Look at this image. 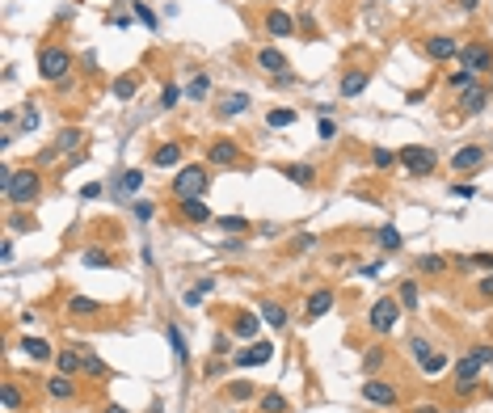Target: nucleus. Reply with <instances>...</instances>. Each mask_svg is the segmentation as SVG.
Returning <instances> with one entry per match:
<instances>
[{
	"label": "nucleus",
	"instance_id": "1",
	"mask_svg": "<svg viewBox=\"0 0 493 413\" xmlns=\"http://www.w3.org/2000/svg\"><path fill=\"white\" fill-rule=\"evenodd\" d=\"M8 203H17V207H30L38 194H42V177L34 173V169H13V177H8V186L0 190Z\"/></svg>",
	"mask_w": 493,
	"mask_h": 413
},
{
	"label": "nucleus",
	"instance_id": "2",
	"mask_svg": "<svg viewBox=\"0 0 493 413\" xmlns=\"http://www.w3.org/2000/svg\"><path fill=\"white\" fill-rule=\"evenodd\" d=\"M397 165H401L409 177H430V173H435V165H439V156H435V148L405 144V148L397 152Z\"/></svg>",
	"mask_w": 493,
	"mask_h": 413
},
{
	"label": "nucleus",
	"instance_id": "3",
	"mask_svg": "<svg viewBox=\"0 0 493 413\" xmlns=\"http://www.w3.org/2000/svg\"><path fill=\"white\" fill-rule=\"evenodd\" d=\"M207 186H211V173H207L203 165H186V169L173 177V194H177V198H203Z\"/></svg>",
	"mask_w": 493,
	"mask_h": 413
},
{
	"label": "nucleus",
	"instance_id": "4",
	"mask_svg": "<svg viewBox=\"0 0 493 413\" xmlns=\"http://www.w3.org/2000/svg\"><path fill=\"white\" fill-rule=\"evenodd\" d=\"M68 72H72V55H68L63 46H42V51H38V76H42V80L55 84V80H63Z\"/></svg>",
	"mask_w": 493,
	"mask_h": 413
},
{
	"label": "nucleus",
	"instance_id": "5",
	"mask_svg": "<svg viewBox=\"0 0 493 413\" xmlns=\"http://www.w3.org/2000/svg\"><path fill=\"white\" fill-rule=\"evenodd\" d=\"M397 317H401V300H376L371 304V312H367V325L376 329V333H388L392 325H397Z\"/></svg>",
	"mask_w": 493,
	"mask_h": 413
},
{
	"label": "nucleus",
	"instance_id": "6",
	"mask_svg": "<svg viewBox=\"0 0 493 413\" xmlns=\"http://www.w3.org/2000/svg\"><path fill=\"white\" fill-rule=\"evenodd\" d=\"M460 68H464V72H473V76L489 72V68H493V51L485 46V42H468V46H460Z\"/></svg>",
	"mask_w": 493,
	"mask_h": 413
},
{
	"label": "nucleus",
	"instance_id": "7",
	"mask_svg": "<svg viewBox=\"0 0 493 413\" xmlns=\"http://www.w3.org/2000/svg\"><path fill=\"white\" fill-rule=\"evenodd\" d=\"M477 384H481V359L468 355V359L456 363V393H460V397H464V393H477Z\"/></svg>",
	"mask_w": 493,
	"mask_h": 413
},
{
	"label": "nucleus",
	"instance_id": "8",
	"mask_svg": "<svg viewBox=\"0 0 493 413\" xmlns=\"http://www.w3.org/2000/svg\"><path fill=\"white\" fill-rule=\"evenodd\" d=\"M270 359H274V346H270V342H253V346H245V350L232 355L236 367H262V363H270Z\"/></svg>",
	"mask_w": 493,
	"mask_h": 413
},
{
	"label": "nucleus",
	"instance_id": "9",
	"mask_svg": "<svg viewBox=\"0 0 493 413\" xmlns=\"http://www.w3.org/2000/svg\"><path fill=\"white\" fill-rule=\"evenodd\" d=\"M363 397H367L371 405H380V409H392V405L401 401V393H397L392 384H384V380H367V384H363Z\"/></svg>",
	"mask_w": 493,
	"mask_h": 413
},
{
	"label": "nucleus",
	"instance_id": "10",
	"mask_svg": "<svg viewBox=\"0 0 493 413\" xmlns=\"http://www.w3.org/2000/svg\"><path fill=\"white\" fill-rule=\"evenodd\" d=\"M485 106H489V89H485L481 80L468 84V89H460V110H464V114H481Z\"/></svg>",
	"mask_w": 493,
	"mask_h": 413
},
{
	"label": "nucleus",
	"instance_id": "11",
	"mask_svg": "<svg viewBox=\"0 0 493 413\" xmlns=\"http://www.w3.org/2000/svg\"><path fill=\"white\" fill-rule=\"evenodd\" d=\"M257 68L270 72V76L278 80V76H287V55H283L278 46H262V51H257Z\"/></svg>",
	"mask_w": 493,
	"mask_h": 413
},
{
	"label": "nucleus",
	"instance_id": "12",
	"mask_svg": "<svg viewBox=\"0 0 493 413\" xmlns=\"http://www.w3.org/2000/svg\"><path fill=\"white\" fill-rule=\"evenodd\" d=\"M207 160H211V165H241V148H236L232 139H211Z\"/></svg>",
	"mask_w": 493,
	"mask_h": 413
},
{
	"label": "nucleus",
	"instance_id": "13",
	"mask_svg": "<svg viewBox=\"0 0 493 413\" xmlns=\"http://www.w3.org/2000/svg\"><path fill=\"white\" fill-rule=\"evenodd\" d=\"M177 215L186 224H211V207L203 198H177Z\"/></svg>",
	"mask_w": 493,
	"mask_h": 413
},
{
	"label": "nucleus",
	"instance_id": "14",
	"mask_svg": "<svg viewBox=\"0 0 493 413\" xmlns=\"http://www.w3.org/2000/svg\"><path fill=\"white\" fill-rule=\"evenodd\" d=\"M426 55H430V59H439V63H443V59H456V55H460V42H456V38H447V34H439V38H430V42H426Z\"/></svg>",
	"mask_w": 493,
	"mask_h": 413
},
{
	"label": "nucleus",
	"instance_id": "15",
	"mask_svg": "<svg viewBox=\"0 0 493 413\" xmlns=\"http://www.w3.org/2000/svg\"><path fill=\"white\" fill-rule=\"evenodd\" d=\"M481 160H485V148L473 144V148H460V152L452 156V169H456V173H468V169H477Z\"/></svg>",
	"mask_w": 493,
	"mask_h": 413
},
{
	"label": "nucleus",
	"instance_id": "16",
	"mask_svg": "<svg viewBox=\"0 0 493 413\" xmlns=\"http://www.w3.org/2000/svg\"><path fill=\"white\" fill-rule=\"evenodd\" d=\"M257 329H262L257 312H236V321H232V333H236L241 342H253V338H257Z\"/></svg>",
	"mask_w": 493,
	"mask_h": 413
},
{
	"label": "nucleus",
	"instance_id": "17",
	"mask_svg": "<svg viewBox=\"0 0 493 413\" xmlns=\"http://www.w3.org/2000/svg\"><path fill=\"white\" fill-rule=\"evenodd\" d=\"M266 30H270L274 38H287V34L295 30V21H291L283 8H270V13H266Z\"/></svg>",
	"mask_w": 493,
	"mask_h": 413
},
{
	"label": "nucleus",
	"instance_id": "18",
	"mask_svg": "<svg viewBox=\"0 0 493 413\" xmlns=\"http://www.w3.org/2000/svg\"><path fill=\"white\" fill-rule=\"evenodd\" d=\"M367 80H371L367 72H359V68H350V72L342 76V97H359V93L367 89Z\"/></svg>",
	"mask_w": 493,
	"mask_h": 413
},
{
	"label": "nucleus",
	"instance_id": "19",
	"mask_svg": "<svg viewBox=\"0 0 493 413\" xmlns=\"http://www.w3.org/2000/svg\"><path fill=\"white\" fill-rule=\"evenodd\" d=\"M181 160V144L177 139H169V144H160L156 152H152V165H160V169H169V165H177Z\"/></svg>",
	"mask_w": 493,
	"mask_h": 413
},
{
	"label": "nucleus",
	"instance_id": "20",
	"mask_svg": "<svg viewBox=\"0 0 493 413\" xmlns=\"http://www.w3.org/2000/svg\"><path fill=\"white\" fill-rule=\"evenodd\" d=\"M68 312H72V317H80V321H89V317H97V312H101V304H97V300H89V296H72V300H68Z\"/></svg>",
	"mask_w": 493,
	"mask_h": 413
},
{
	"label": "nucleus",
	"instance_id": "21",
	"mask_svg": "<svg viewBox=\"0 0 493 413\" xmlns=\"http://www.w3.org/2000/svg\"><path fill=\"white\" fill-rule=\"evenodd\" d=\"M249 110V93H228L224 101H219V114L224 118H236V114H245Z\"/></svg>",
	"mask_w": 493,
	"mask_h": 413
},
{
	"label": "nucleus",
	"instance_id": "22",
	"mask_svg": "<svg viewBox=\"0 0 493 413\" xmlns=\"http://www.w3.org/2000/svg\"><path fill=\"white\" fill-rule=\"evenodd\" d=\"M21 350H25V359H34V363H46L55 350H51V342H42V338H25L21 342Z\"/></svg>",
	"mask_w": 493,
	"mask_h": 413
},
{
	"label": "nucleus",
	"instance_id": "23",
	"mask_svg": "<svg viewBox=\"0 0 493 413\" xmlns=\"http://www.w3.org/2000/svg\"><path fill=\"white\" fill-rule=\"evenodd\" d=\"M55 367H59V376H76V371H84V359L76 350H59L55 355Z\"/></svg>",
	"mask_w": 493,
	"mask_h": 413
},
{
	"label": "nucleus",
	"instance_id": "24",
	"mask_svg": "<svg viewBox=\"0 0 493 413\" xmlns=\"http://www.w3.org/2000/svg\"><path fill=\"white\" fill-rule=\"evenodd\" d=\"M46 393L55 401H68V397H76V384H72V376H51L46 380Z\"/></svg>",
	"mask_w": 493,
	"mask_h": 413
},
{
	"label": "nucleus",
	"instance_id": "25",
	"mask_svg": "<svg viewBox=\"0 0 493 413\" xmlns=\"http://www.w3.org/2000/svg\"><path fill=\"white\" fill-rule=\"evenodd\" d=\"M283 173H287V182H295V186H312V182H316V169H312V165H283Z\"/></svg>",
	"mask_w": 493,
	"mask_h": 413
},
{
	"label": "nucleus",
	"instance_id": "26",
	"mask_svg": "<svg viewBox=\"0 0 493 413\" xmlns=\"http://www.w3.org/2000/svg\"><path fill=\"white\" fill-rule=\"evenodd\" d=\"M329 308H333V291H329V287H321V291H316V296L308 300V317L316 321V317H325Z\"/></svg>",
	"mask_w": 493,
	"mask_h": 413
},
{
	"label": "nucleus",
	"instance_id": "27",
	"mask_svg": "<svg viewBox=\"0 0 493 413\" xmlns=\"http://www.w3.org/2000/svg\"><path fill=\"white\" fill-rule=\"evenodd\" d=\"M376 241H380V249L397 253V249H401V228H397V224H384V228L376 232Z\"/></svg>",
	"mask_w": 493,
	"mask_h": 413
},
{
	"label": "nucleus",
	"instance_id": "28",
	"mask_svg": "<svg viewBox=\"0 0 493 413\" xmlns=\"http://www.w3.org/2000/svg\"><path fill=\"white\" fill-rule=\"evenodd\" d=\"M0 405H4V413L21 409V388H17L13 380H4V388H0Z\"/></svg>",
	"mask_w": 493,
	"mask_h": 413
},
{
	"label": "nucleus",
	"instance_id": "29",
	"mask_svg": "<svg viewBox=\"0 0 493 413\" xmlns=\"http://www.w3.org/2000/svg\"><path fill=\"white\" fill-rule=\"evenodd\" d=\"M135 93H139V76H118V80H114V97H118V101H131Z\"/></svg>",
	"mask_w": 493,
	"mask_h": 413
},
{
	"label": "nucleus",
	"instance_id": "30",
	"mask_svg": "<svg viewBox=\"0 0 493 413\" xmlns=\"http://www.w3.org/2000/svg\"><path fill=\"white\" fill-rule=\"evenodd\" d=\"M418 270H422V274H443V270H447V258H439V253H422V258H418Z\"/></svg>",
	"mask_w": 493,
	"mask_h": 413
},
{
	"label": "nucleus",
	"instance_id": "31",
	"mask_svg": "<svg viewBox=\"0 0 493 413\" xmlns=\"http://www.w3.org/2000/svg\"><path fill=\"white\" fill-rule=\"evenodd\" d=\"M165 333H169V342H173V355H177V363L186 367V363H190V350H186V338H181V329H177V325H169Z\"/></svg>",
	"mask_w": 493,
	"mask_h": 413
},
{
	"label": "nucleus",
	"instance_id": "32",
	"mask_svg": "<svg viewBox=\"0 0 493 413\" xmlns=\"http://www.w3.org/2000/svg\"><path fill=\"white\" fill-rule=\"evenodd\" d=\"M262 321H270L274 329H283V325H287V312H283L274 300H266V304H262Z\"/></svg>",
	"mask_w": 493,
	"mask_h": 413
},
{
	"label": "nucleus",
	"instance_id": "33",
	"mask_svg": "<svg viewBox=\"0 0 493 413\" xmlns=\"http://www.w3.org/2000/svg\"><path fill=\"white\" fill-rule=\"evenodd\" d=\"M186 93H190V97H194V101H203V97H207V93H211V76H207V72H198V76H194V80H190V89H186Z\"/></svg>",
	"mask_w": 493,
	"mask_h": 413
},
{
	"label": "nucleus",
	"instance_id": "34",
	"mask_svg": "<svg viewBox=\"0 0 493 413\" xmlns=\"http://www.w3.org/2000/svg\"><path fill=\"white\" fill-rule=\"evenodd\" d=\"M139 186H143V173H139V169H127V173L118 177V190H122V194H131V190H139Z\"/></svg>",
	"mask_w": 493,
	"mask_h": 413
},
{
	"label": "nucleus",
	"instance_id": "35",
	"mask_svg": "<svg viewBox=\"0 0 493 413\" xmlns=\"http://www.w3.org/2000/svg\"><path fill=\"white\" fill-rule=\"evenodd\" d=\"M262 413H287V397L283 393H266L262 397Z\"/></svg>",
	"mask_w": 493,
	"mask_h": 413
},
{
	"label": "nucleus",
	"instance_id": "36",
	"mask_svg": "<svg viewBox=\"0 0 493 413\" xmlns=\"http://www.w3.org/2000/svg\"><path fill=\"white\" fill-rule=\"evenodd\" d=\"M295 118H300L295 110H270V114H266V122H270V127H291Z\"/></svg>",
	"mask_w": 493,
	"mask_h": 413
},
{
	"label": "nucleus",
	"instance_id": "37",
	"mask_svg": "<svg viewBox=\"0 0 493 413\" xmlns=\"http://www.w3.org/2000/svg\"><path fill=\"white\" fill-rule=\"evenodd\" d=\"M211 287H215V279H203L198 287H190V291H186V304H190V308H198V300H203Z\"/></svg>",
	"mask_w": 493,
	"mask_h": 413
},
{
	"label": "nucleus",
	"instance_id": "38",
	"mask_svg": "<svg viewBox=\"0 0 493 413\" xmlns=\"http://www.w3.org/2000/svg\"><path fill=\"white\" fill-rule=\"evenodd\" d=\"M401 308H418V283L414 279L401 283Z\"/></svg>",
	"mask_w": 493,
	"mask_h": 413
},
{
	"label": "nucleus",
	"instance_id": "39",
	"mask_svg": "<svg viewBox=\"0 0 493 413\" xmlns=\"http://www.w3.org/2000/svg\"><path fill=\"white\" fill-rule=\"evenodd\" d=\"M131 13H135V17H139V21H143L148 30H156V13H152L148 4H139V0H131Z\"/></svg>",
	"mask_w": 493,
	"mask_h": 413
},
{
	"label": "nucleus",
	"instance_id": "40",
	"mask_svg": "<svg viewBox=\"0 0 493 413\" xmlns=\"http://www.w3.org/2000/svg\"><path fill=\"white\" fill-rule=\"evenodd\" d=\"M219 224H224V232H236V236H241V232H249V220H245V215H224Z\"/></svg>",
	"mask_w": 493,
	"mask_h": 413
},
{
	"label": "nucleus",
	"instance_id": "41",
	"mask_svg": "<svg viewBox=\"0 0 493 413\" xmlns=\"http://www.w3.org/2000/svg\"><path fill=\"white\" fill-rule=\"evenodd\" d=\"M84 266H114V258L105 249H84Z\"/></svg>",
	"mask_w": 493,
	"mask_h": 413
},
{
	"label": "nucleus",
	"instance_id": "42",
	"mask_svg": "<svg viewBox=\"0 0 493 413\" xmlns=\"http://www.w3.org/2000/svg\"><path fill=\"white\" fill-rule=\"evenodd\" d=\"M443 367H447V355H439V350H435L430 359H422V371H426V376H439Z\"/></svg>",
	"mask_w": 493,
	"mask_h": 413
},
{
	"label": "nucleus",
	"instance_id": "43",
	"mask_svg": "<svg viewBox=\"0 0 493 413\" xmlns=\"http://www.w3.org/2000/svg\"><path fill=\"white\" fill-rule=\"evenodd\" d=\"M447 84H452V89H468V84H477V76L460 68V72H452V76H447Z\"/></svg>",
	"mask_w": 493,
	"mask_h": 413
},
{
	"label": "nucleus",
	"instance_id": "44",
	"mask_svg": "<svg viewBox=\"0 0 493 413\" xmlns=\"http://www.w3.org/2000/svg\"><path fill=\"white\" fill-rule=\"evenodd\" d=\"M34 127H38V106H34V101H30V106H25V110H21V131H25V135H30V131H34Z\"/></svg>",
	"mask_w": 493,
	"mask_h": 413
},
{
	"label": "nucleus",
	"instance_id": "45",
	"mask_svg": "<svg viewBox=\"0 0 493 413\" xmlns=\"http://www.w3.org/2000/svg\"><path fill=\"white\" fill-rule=\"evenodd\" d=\"M371 160H376V169H392V165H397V152H388V148H376V152H371Z\"/></svg>",
	"mask_w": 493,
	"mask_h": 413
},
{
	"label": "nucleus",
	"instance_id": "46",
	"mask_svg": "<svg viewBox=\"0 0 493 413\" xmlns=\"http://www.w3.org/2000/svg\"><path fill=\"white\" fill-rule=\"evenodd\" d=\"M380 367H384V350H371V355L363 359V371H367V376H376Z\"/></svg>",
	"mask_w": 493,
	"mask_h": 413
},
{
	"label": "nucleus",
	"instance_id": "47",
	"mask_svg": "<svg viewBox=\"0 0 493 413\" xmlns=\"http://www.w3.org/2000/svg\"><path fill=\"white\" fill-rule=\"evenodd\" d=\"M84 371H89L93 380H105V376H110V367H105L101 359H84Z\"/></svg>",
	"mask_w": 493,
	"mask_h": 413
},
{
	"label": "nucleus",
	"instance_id": "48",
	"mask_svg": "<svg viewBox=\"0 0 493 413\" xmlns=\"http://www.w3.org/2000/svg\"><path fill=\"white\" fill-rule=\"evenodd\" d=\"M177 97H181V89H177V84H165V89H160V106H165V110H169V106H177Z\"/></svg>",
	"mask_w": 493,
	"mask_h": 413
},
{
	"label": "nucleus",
	"instance_id": "49",
	"mask_svg": "<svg viewBox=\"0 0 493 413\" xmlns=\"http://www.w3.org/2000/svg\"><path fill=\"white\" fill-rule=\"evenodd\" d=\"M152 215H156V203H148V198H139V203H135V220H143V224H148Z\"/></svg>",
	"mask_w": 493,
	"mask_h": 413
},
{
	"label": "nucleus",
	"instance_id": "50",
	"mask_svg": "<svg viewBox=\"0 0 493 413\" xmlns=\"http://www.w3.org/2000/svg\"><path fill=\"white\" fill-rule=\"evenodd\" d=\"M409 350H414V355H418V359H430V355H435V350H430V342H426V338H409Z\"/></svg>",
	"mask_w": 493,
	"mask_h": 413
},
{
	"label": "nucleus",
	"instance_id": "51",
	"mask_svg": "<svg viewBox=\"0 0 493 413\" xmlns=\"http://www.w3.org/2000/svg\"><path fill=\"white\" fill-rule=\"evenodd\" d=\"M249 397H253V384L249 380H236L232 384V401H249Z\"/></svg>",
	"mask_w": 493,
	"mask_h": 413
},
{
	"label": "nucleus",
	"instance_id": "52",
	"mask_svg": "<svg viewBox=\"0 0 493 413\" xmlns=\"http://www.w3.org/2000/svg\"><path fill=\"white\" fill-rule=\"evenodd\" d=\"M76 144H80V131H63L59 135V152H72Z\"/></svg>",
	"mask_w": 493,
	"mask_h": 413
},
{
	"label": "nucleus",
	"instance_id": "53",
	"mask_svg": "<svg viewBox=\"0 0 493 413\" xmlns=\"http://www.w3.org/2000/svg\"><path fill=\"white\" fill-rule=\"evenodd\" d=\"M452 194H456V198H477V186H473V182H456Z\"/></svg>",
	"mask_w": 493,
	"mask_h": 413
},
{
	"label": "nucleus",
	"instance_id": "54",
	"mask_svg": "<svg viewBox=\"0 0 493 413\" xmlns=\"http://www.w3.org/2000/svg\"><path fill=\"white\" fill-rule=\"evenodd\" d=\"M468 266H477V270H493V253H473V258H468Z\"/></svg>",
	"mask_w": 493,
	"mask_h": 413
},
{
	"label": "nucleus",
	"instance_id": "55",
	"mask_svg": "<svg viewBox=\"0 0 493 413\" xmlns=\"http://www.w3.org/2000/svg\"><path fill=\"white\" fill-rule=\"evenodd\" d=\"M211 346H215V355H228V350H232V338H228V333H215Z\"/></svg>",
	"mask_w": 493,
	"mask_h": 413
},
{
	"label": "nucleus",
	"instance_id": "56",
	"mask_svg": "<svg viewBox=\"0 0 493 413\" xmlns=\"http://www.w3.org/2000/svg\"><path fill=\"white\" fill-rule=\"evenodd\" d=\"M80 198H101V182H89V186L80 190Z\"/></svg>",
	"mask_w": 493,
	"mask_h": 413
},
{
	"label": "nucleus",
	"instance_id": "57",
	"mask_svg": "<svg viewBox=\"0 0 493 413\" xmlns=\"http://www.w3.org/2000/svg\"><path fill=\"white\" fill-rule=\"evenodd\" d=\"M477 291H481V296H485V300H493V274H485V279H481V283H477Z\"/></svg>",
	"mask_w": 493,
	"mask_h": 413
},
{
	"label": "nucleus",
	"instance_id": "58",
	"mask_svg": "<svg viewBox=\"0 0 493 413\" xmlns=\"http://www.w3.org/2000/svg\"><path fill=\"white\" fill-rule=\"evenodd\" d=\"M333 135H338V127L329 118H321V139H333Z\"/></svg>",
	"mask_w": 493,
	"mask_h": 413
},
{
	"label": "nucleus",
	"instance_id": "59",
	"mask_svg": "<svg viewBox=\"0 0 493 413\" xmlns=\"http://www.w3.org/2000/svg\"><path fill=\"white\" fill-rule=\"evenodd\" d=\"M473 355H477V359H481V363H493V346H477V350H473Z\"/></svg>",
	"mask_w": 493,
	"mask_h": 413
},
{
	"label": "nucleus",
	"instance_id": "60",
	"mask_svg": "<svg viewBox=\"0 0 493 413\" xmlns=\"http://www.w3.org/2000/svg\"><path fill=\"white\" fill-rule=\"evenodd\" d=\"M312 245H316V236H308V232H304V236H300V241H295V249H304V253H308V249H312Z\"/></svg>",
	"mask_w": 493,
	"mask_h": 413
},
{
	"label": "nucleus",
	"instance_id": "61",
	"mask_svg": "<svg viewBox=\"0 0 493 413\" xmlns=\"http://www.w3.org/2000/svg\"><path fill=\"white\" fill-rule=\"evenodd\" d=\"M456 4H460L464 13H473V8H477V0H456Z\"/></svg>",
	"mask_w": 493,
	"mask_h": 413
},
{
	"label": "nucleus",
	"instance_id": "62",
	"mask_svg": "<svg viewBox=\"0 0 493 413\" xmlns=\"http://www.w3.org/2000/svg\"><path fill=\"white\" fill-rule=\"evenodd\" d=\"M414 413H439V405H418Z\"/></svg>",
	"mask_w": 493,
	"mask_h": 413
},
{
	"label": "nucleus",
	"instance_id": "63",
	"mask_svg": "<svg viewBox=\"0 0 493 413\" xmlns=\"http://www.w3.org/2000/svg\"><path fill=\"white\" fill-rule=\"evenodd\" d=\"M105 413H131V409H122V405H105Z\"/></svg>",
	"mask_w": 493,
	"mask_h": 413
}]
</instances>
